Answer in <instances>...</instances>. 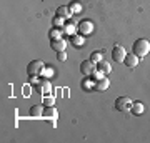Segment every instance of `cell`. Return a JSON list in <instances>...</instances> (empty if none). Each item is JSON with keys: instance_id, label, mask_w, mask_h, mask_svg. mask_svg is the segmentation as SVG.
<instances>
[{"instance_id": "17", "label": "cell", "mask_w": 150, "mask_h": 143, "mask_svg": "<svg viewBox=\"0 0 150 143\" xmlns=\"http://www.w3.org/2000/svg\"><path fill=\"white\" fill-rule=\"evenodd\" d=\"M60 37H62V32L57 30V28H52V30L48 32V38H50V40H54V38H60Z\"/></svg>"}, {"instance_id": "24", "label": "cell", "mask_w": 150, "mask_h": 143, "mask_svg": "<svg viewBox=\"0 0 150 143\" xmlns=\"http://www.w3.org/2000/svg\"><path fill=\"white\" fill-rule=\"evenodd\" d=\"M80 40H82L80 37H75L74 38V43H75V45H80Z\"/></svg>"}, {"instance_id": "19", "label": "cell", "mask_w": 150, "mask_h": 143, "mask_svg": "<svg viewBox=\"0 0 150 143\" xmlns=\"http://www.w3.org/2000/svg\"><path fill=\"white\" fill-rule=\"evenodd\" d=\"M70 8H72V12H74V13H79V12L82 10V7H80V4H79V2H74V4H70Z\"/></svg>"}, {"instance_id": "5", "label": "cell", "mask_w": 150, "mask_h": 143, "mask_svg": "<svg viewBox=\"0 0 150 143\" xmlns=\"http://www.w3.org/2000/svg\"><path fill=\"white\" fill-rule=\"evenodd\" d=\"M50 48L54 50V52H65V48H67V40L64 38H54V40H50Z\"/></svg>"}, {"instance_id": "9", "label": "cell", "mask_w": 150, "mask_h": 143, "mask_svg": "<svg viewBox=\"0 0 150 143\" xmlns=\"http://www.w3.org/2000/svg\"><path fill=\"white\" fill-rule=\"evenodd\" d=\"M43 117H47L50 122L54 123V120H57V117H59V113H57V110L54 106H45L43 108Z\"/></svg>"}, {"instance_id": "11", "label": "cell", "mask_w": 150, "mask_h": 143, "mask_svg": "<svg viewBox=\"0 0 150 143\" xmlns=\"http://www.w3.org/2000/svg\"><path fill=\"white\" fill-rule=\"evenodd\" d=\"M108 85H110V80L100 78V80H97L95 82V90L97 92H103V90H107L108 88Z\"/></svg>"}, {"instance_id": "4", "label": "cell", "mask_w": 150, "mask_h": 143, "mask_svg": "<svg viewBox=\"0 0 150 143\" xmlns=\"http://www.w3.org/2000/svg\"><path fill=\"white\" fill-rule=\"evenodd\" d=\"M125 57H127V52H125V48L120 47V45H115L112 50V58L117 62V63H122L123 60H125Z\"/></svg>"}, {"instance_id": "13", "label": "cell", "mask_w": 150, "mask_h": 143, "mask_svg": "<svg viewBox=\"0 0 150 143\" xmlns=\"http://www.w3.org/2000/svg\"><path fill=\"white\" fill-rule=\"evenodd\" d=\"M144 103L142 101H135V103H132V111H134V115H142L144 113Z\"/></svg>"}, {"instance_id": "8", "label": "cell", "mask_w": 150, "mask_h": 143, "mask_svg": "<svg viewBox=\"0 0 150 143\" xmlns=\"http://www.w3.org/2000/svg\"><path fill=\"white\" fill-rule=\"evenodd\" d=\"M123 63L127 65V67H130V68H135V67L139 65V57H137L135 53H127V57H125V60H123Z\"/></svg>"}, {"instance_id": "16", "label": "cell", "mask_w": 150, "mask_h": 143, "mask_svg": "<svg viewBox=\"0 0 150 143\" xmlns=\"http://www.w3.org/2000/svg\"><path fill=\"white\" fill-rule=\"evenodd\" d=\"M79 30H80L82 33H83V32H87V33L92 32V23H90V22H82L80 25H79Z\"/></svg>"}, {"instance_id": "22", "label": "cell", "mask_w": 150, "mask_h": 143, "mask_svg": "<svg viewBox=\"0 0 150 143\" xmlns=\"http://www.w3.org/2000/svg\"><path fill=\"white\" fill-rule=\"evenodd\" d=\"M65 28H64V32H67V33H74V25H64Z\"/></svg>"}, {"instance_id": "2", "label": "cell", "mask_w": 150, "mask_h": 143, "mask_svg": "<svg viewBox=\"0 0 150 143\" xmlns=\"http://www.w3.org/2000/svg\"><path fill=\"white\" fill-rule=\"evenodd\" d=\"M43 70H45V65H43V62H40V60H33V62H30L27 67V73L28 77H32V75H42Z\"/></svg>"}, {"instance_id": "7", "label": "cell", "mask_w": 150, "mask_h": 143, "mask_svg": "<svg viewBox=\"0 0 150 143\" xmlns=\"http://www.w3.org/2000/svg\"><path fill=\"white\" fill-rule=\"evenodd\" d=\"M95 70V63L92 60H83L80 63V72L83 75H92V72Z\"/></svg>"}, {"instance_id": "15", "label": "cell", "mask_w": 150, "mask_h": 143, "mask_svg": "<svg viewBox=\"0 0 150 143\" xmlns=\"http://www.w3.org/2000/svg\"><path fill=\"white\" fill-rule=\"evenodd\" d=\"M42 105L43 106H54L55 105V98L50 95H43L42 97Z\"/></svg>"}, {"instance_id": "6", "label": "cell", "mask_w": 150, "mask_h": 143, "mask_svg": "<svg viewBox=\"0 0 150 143\" xmlns=\"http://www.w3.org/2000/svg\"><path fill=\"white\" fill-rule=\"evenodd\" d=\"M37 90H38V93H42V97L43 95H48L50 93V90H52V85H50V82L48 80H40L37 83Z\"/></svg>"}, {"instance_id": "1", "label": "cell", "mask_w": 150, "mask_h": 143, "mask_svg": "<svg viewBox=\"0 0 150 143\" xmlns=\"http://www.w3.org/2000/svg\"><path fill=\"white\" fill-rule=\"evenodd\" d=\"M132 50H134V53L139 57V58H142V57H145V55L150 53V42L145 40V38H139V40L134 43Z\"/></svg>"}, {"instance_id": "3", "label": "cell", "mask_w": 150, "mask_h": 143, "mask_svg": "<svg viewBox=\"0 0 150 143\" xmlns=\"http://www.w3.org/2000/svg\"><path fill=\"white\" fill-rule=\"evenodd\" d=\"M132 103L134 101L130 100L129 97H118L115 100V108L118 111H127V110H132Z\"/></svg>"}, {"instance_id": "14", "label": "cell", "mask_w": 150, "mask_h": 143, "mask_svg": "<svg viewBox=\"0 0 150 143\" xmlns=\"http://www.w3.org/2000/svg\"><path fill=\"white\" fill-rule=\"evenodd\" d=\"M98 70H100L102 73H108V72L112 70V67H110V63H108V62L100 60V62H98Z\"/></svg>"}, {"instance_id": "20", "label": "cell", "mask_w": 150, "mask_h": 143, "mask_svg": "<svg viewBox=\"0 0 150 143\" xmlns=\"http://www.w3.org/2000/svg\"><path fill=\"white\" fill-rule=\"evenodd\" d=\"M54 25H55V27H60V25H64V17H60V15L54 17Z\"/></svg>"}, {"instance_id": "12", "label": "cell", "mask_w": 150, "mask_h": 143, "mask_svg": "<svg viewBox=\"0 0 150 143\" xmlns=\"http://www.w3.org/2000/svg\"><path fill=\"white\" fill-rule=\"evenodd\" d=\"M30 117H33V118L43 117V106L42 105H33L32 108H30Z\"/></svg>"}, {"instance_id": "23", "label": "cell", "mask_w": 150, "mask_h": 143, "mask_svg": "<svg viewBox=\"0 0 150 143\" xmlns=\"http://www.w3.org/2000/svg\"><path fill=\"white\" fill-rule=\"evenodd\" d=\"M65 58H67L65 52H59V60H60V62H65Z\"/></svg>"}, {"instance_id": "21", "label": "cell", "mask_w": 150, "mask_h": 143, "mask_svg": "<svg viewBox=\"0 0 150 143\" xmlns=\"http://www.w3.org/2000/svg\"><path fill=\"white\" fill-rule=\"evenodd\" d=\"M102 72H100V70H98V68H97V70H93V72H92V77H93V78H95V82H97V80H100V78H103V77H102Z\"/></svg>"}, {"instance_id": "18", "label": "cell", "mask_w": 150, "mask_h": 143, "mask_svg": "<svg viewBox=\"0 0 150 143\" xmlns=\"http://www.w3.org/2000/svg\"><path fill=\"white\" fill-rule=\"evenodd\" d=\"M90 60L93 62V63H98V62L103 60V58H102V55H100V52H93L92 53V57H90Z\"/></svg>"}, {"instance_id": "10", "label": "cell", "mask_w": 150, "mask_h": 143, "mask_svg": "<svg viewBox=\"0 0 150 143\" xmlns=\"http://www.w3.org/2000/svg\"><path fill=\"white\" fill-rule=\"evenodd\" d=\"M57 15L64 17V18H70V17L74 15V12H72V8H70V7L62 5V7H59V8H57Z\"/></svg>"}]
</instances>
